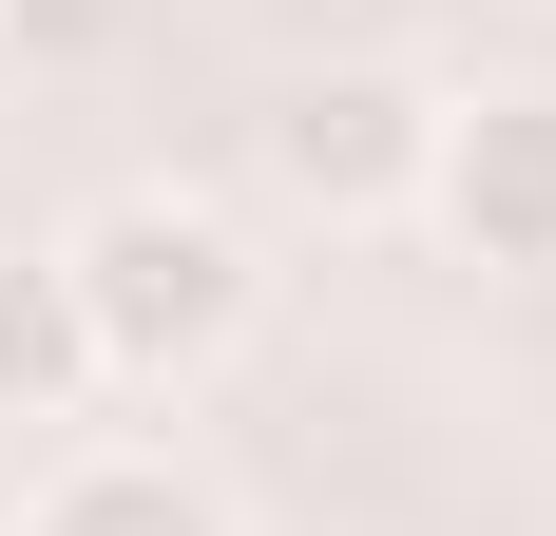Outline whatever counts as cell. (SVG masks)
I'll return each mask as SVG.
<instances>
[{
    "label": "cell",
    "instance_id": "cell-1",
    "mask_svg": "<svg viewBox=\"0 0 556 536\" xmlns=\"http://www.w3.org/2000/svg\"><path fill=\"white\" fill-rule=\"evenodd\" d=\"M58 288H77L97 383H212L230 345H250V307H269L250 230H230L212 192H173V173H135V192H97V212L58 230Z\"/></svg>",
    "mask_w": 556,
    "mask_h": 536
},
{
    "label": "cell",
    "instance_id": "cell-2",
    "mask_svg": "<svg viewBox=\"0 0 556 536\" xmlns=\"http://www.w3.org/2000/svg\"><path fill=\"white\" fill-rule=\"evenodd\" d=\"M250 154H269L288 212H327V230H384L422 212V154H442V97L403 77V58H307L269 115H250Z\"/></svg>",
    "mask_w": 556,
    "mask_h": 536
},
{
    "label": "cell",
    "instance_id": "cell-3",
    "mask_svg": "<svg viewBox=\"0 0 556 536\" xmlns=\"http://www.w3.org/2000/svg\"><path fill=\"white\" fill-rule=\"evenodd\" d=\"M422 212L460 230V268H556V77H518V97H442Z\"/></svg>",
    "mask_w": 556,
    "mask_h": 536
},
{
    "label": "cell",
    "instance_id": "cell-4",
    "mask_svg": "<svg viewBox=\"0 0 556 536\" xmlns=\"http://www.w3.org/2000/svg\"><path fill=\"white\" fill-rule=\"evenodd\" d=\"M20 536H230V498L173 460V441H77L39 498H20Z\"/></svg>",
    "mask_w": 556,
    "mask_h": 536
},
{
    "label": "cell",
    "instance_id": "cell-5",
    "mask_svg": "<svg viewBox=\"0 0 556 536\" xmlns=\"http://www.w3.org/2000/svg\"><path fill=\"white\" fill-rule=\"evenodd\" d=\"M77 403H97L77 288H58V250H0V422H77Z\"/></svg>",
    "mask_w": 556,
    "mask_h": 536
},
{
    "label": "cell",
    "instance_id": "cell-6",
    "mask_svg": "<svg viewBox=\"0 0 556 536\" xmlns=\"http://www.w3.org/2000/svg\"><path fill=\"white\" fill-rule=\"evenodd\" d=\"M0 58H20V77H97V58H115V0H0Z\"/></svg>",
    "mask_w": 556,
    "mask_h": 536
}]
</instances>
